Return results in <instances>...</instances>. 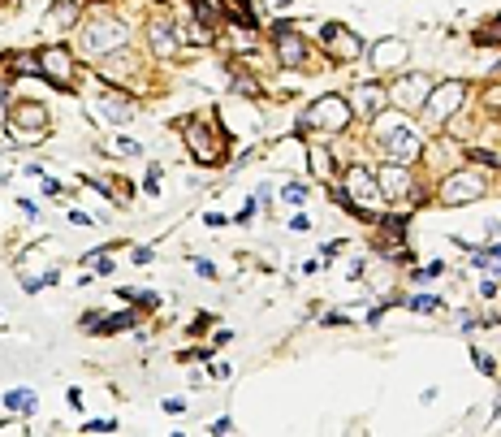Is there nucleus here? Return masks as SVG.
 I'll return each mask as SVG.
<instances>
[{"label": "nucleus", "mask_w": 501, "mask_h": 437, "mask_svg": "<svg viewBox=\"0 0 501 437\" xmlns=\"http://www.w3.org/2000/svg\"><path fill=\"white\" fill-rule=\"evenodd\" d=\"M372 143L385 161H398V165H411L419 156V131L411 126V117L402 108H394V113L380 108L372 117Z\"/></svg>", "instance_id": "obj_1"}, {"label": "nucleus", "mask_w": 501, "mask_h": 437, "mask_svg": "<svg viewBox=\"0 0 501 437\" xmlns=\"http://www.w3.org/2000/svg\"><path fill=\"white\" fill-rule=\"evenodd\" d=\"M350 122H355V108H350L346 96H320L316 104L302 108L299 135H311V131H320V135H346Z\"/></svg>", "instance_id": "obj_2"}, {"label": "nucleus", "mask_w": 501, "mask_h": 437, "mask_svg": "<svg viewBox=\"0 0 501 437\" xmlns=\"http://www.w3.org/2000/svg\"><path fill=\"white\" fill-rule=\"evenodd\" d=\"M341 195H346V212H355V217H376L380 208H385V191H380V182H376V173L372 169H364V165H350L346 169V178H341Z\"/></svg>", "instance_id": "obj_3"}, {"label": "nucleus", "mask_w": 501, "mask_h": 437, "mask_svg": "<svg viewBox=\"0 0 501 437\" xmlns=\"http://www.w3.org/2000/svg\"><path fill=\"white\" fill-rule=\"evenodd\" d=\"M126 44H130V27H126L121 18L96 13V18L82 27V48L96 52V57H108V52H117V48H126Z\"/></svg>", "instance_id": "obj_4"}, {"label": "nucleus", "mask_w": 501, "mask_h": 437, "mask_svg": "<svg viewBox=\"0 0 501 437\" xmlns=\"http://www.w3.org/2000/svg\"><path fill=\"white\" fill-rule=\"evenodd\" d=\"M389 104L402 108V113H424V104H428V91H433V74H424V69H411V74H398L389 87Z\"/></svg>", "instance_id": "obj_5"}, {"label": "nucleus", "mask_w": 501, "mask_h": 437, "mask_svg": "<svg viewBox=\"0 0 501 437\" xmlns=\"http://www.w3.org/2000/svg\"><path fill=\"white\" fill-rule=\"evenodd\" d=\"M320 52L333 66H350V61L364 57V39L355 35V27H346V22H325L320 27Z\"/></svg>", "instance_id": "obj_6"}, {"label": "nucleus", "mask_w": 501, "mask_h": 437, "mask_svg": "<svg viewBox=\"0 0 501 437\" xmlns=\"http://www.w3.org/2000/svg\"><path fill=\"white\" fill-rule=\"evenodd\" d=\"M484 191H489L484 173H475V169H458V173H450V178L441 182L436 200L445 203V208H463V203L484 200Z\"/></svg>", "instance_id": "obj_7"}, {"label": "nucleus", "mask_w": 501, "mask_h": 437, "mask_svg": "<svg viewBox=\"0 0 501 437\" xmlns=\"http://www.w3.org/2000/svg\"><path fill=\"white\" fill-rule=\"evenodd\" d=\"M467 100V83H458V78H450V83H433V91H428V104H424V117L441 126V122H450L458 108Z\"/></svg>", "instance_id": "obj_8"}, {"label": "nucleus", "mask_w": 501, "mask_h": 437, "mask_svg": "<svg viewBox=\"0 0 501 437\" xmlns=\"http://www.w3.org/2000/svg\"><path fill=\"white\" fill-rule=\"evenodd\" d=\"M182 139H186V147H191L195 165H221L225 147H221V139H216V131H212V126H207L203 117H191V122L182 126Z\"/></svg>", "instance_id": "obj_9"}, {"label": "nucleus", "mask_w": 501, "mask_h": 437, "mask_svg": "<svg viewBox=\"0 0 501 437\" xmlns=\"http://www.w3.org/2000/svg\"><path fill=\"white\" fill-rule=\"evenodd\" d=\"M74 52H69L66 44H52V48H43L39 52V78L43 83H52L57 91H74Z\"/></svg>", "instance_id": "obj_10"}, {"label": "nucleus", "mask_w": 501, "mask_h": 437, "mask_svg": "<svg viewBox=\"0 0 501 437\" xmlns=\"http://www.w3.org/2000/svg\"><path fill=\"white\" fill-rule=\"evenodd\" d=\"M368 61L376 74H389V69H402L406 61H411V44L406 39H398V35H389V39H376L368 48Z\"/></svg>", "instance_id": "obj_11"}, {"label": "nucleus", "mask_w": 501, "mask_h": 437, "mask_svg": "<svg viewBox=\"0 0 501 437\" xmlns=\"http://www.w3.org/2000/svg\"><path fill=\"white\" fill-rule=\"evenodd\" d=\"M277 57H281V66H290V69H302L307 61H311L307 39H302L290 22H277Z\"/></svg>", "instance_id": "obj_12"}, {"label": "nucleus", "mask_w": 501, "mask_h": 437, "mask_svg": "<svg viewBox=\"0 0 501 437\" xmlns=\"http://www.w3.org/2000/svg\"><path fill=\"white\" fill-rule=\"evenodd\" d=\"M376 182H380V191H385V203H402L411 191H415V178H411V169L398 165V161H385L380 173H376Z\"/></svg>", "instance_id": "obj_13"}, {"label": "nucleus", "mask_w": 501, "mask_h": 437, "mask_svg": "<svg viewBox=\"0 0 501 437\" xmlns=\"http://www.w3.org/2000/svg\"><path fill=\"white\" fill-rule=\"evenodd\" d=\"M9 122H13V131H27V135H48V108L35 100H18L9 108Z\"/></svg>", "instance_id": "obj_14"}, {"label": "nucleus", "mask_w": 501, "mask_h": 437, "mask_svg": "<svg viewBox=\"0 0 501 437\" xmlns=\"http://www.w3.org/2000/svg\"><path fill=\"white\" fill-rule=\"evenodd\" d=\"M346 100H350V108H355V117L372 122V117H376V113H380V108L389 104V91H385L380 83H359V87H355V91H350Z\"/></svg>", "instance_id": "obj_15"}, {"label": "nucleus", "mask_w": 501, "mask_h": 437, "mask_svg": "<svg viewBox=\"0 0 501 437\" xmlns=\"http://www.w3.org/2000/svg\"><path fill=\"white\" fill-rule=\"evenodd\" d=\"M147 44H152V52H156L160 61H168V57L177 52L182 35H177L173 22H165V18H152V22H147Z\"/></svg>", "instance_id": "obj_16"}, {"label": "nucleus", "mask_w": 501, "mask_h": 437, "mask_svg": "<svg viewBox=\"0 0 501 437\" xmlns=\"http://www.w3.org/2000/svg\"><path fill=\"white\" fill-rule=\"evenodd\" d=\"M134 69H138V57L134 52H126V48H117V52H108L100 61V74L108 78V83H126Z\"/></svg>", "instance_id": "obj_17"}, {"label": "nucleus", "mask_w": 501, "mask_h": 437, "mask_svg": "<svg viewBox=\"0 0 501 437\" xmlns=\"http://www.w3.org/2000/svg\"><path fill=\"white\" fill-rule=\"evenodd\" d=\"M43 27H48V31H69V27H78V0H52V9L43 13Z\"/></svg>", "instance_id": "obj_18"}, {"label": "nucleus", "mask_w": 501, "mask_h": 437, "mask_svg": "<svg viewBox=\"0 0 501 437\" xmlns=\"http://www.w3.org/2000/svg\"><path fill=\"white\" fill-rule=\"evenodd\" d=\"M307 161H311V173H316V178L333 182V152H329V147H316V143H311V147H307Z\"/></svg>", "instance_id": "obj_19"}, {"label": "nucleus", "mask_w": 501, "mask_h": 437, "mask_svg": "<svg viewBox=\"0 0 501 437\" xmlns=\"http://www.w3.org/2000/svg\"><path fill=\"white\" fill-rule=\"evenodd\" d=\"M100 108H104V117H113V122H126L134 113V104L121 100V91H108V96H100Z\"/></svg>", "instance_id": "obj_20"}, {"label": "nucleus", "mask_w": 501, "mask_h": 437, "mask_svg": "<svg viewBox=\"0 0 501 437\" xmlns=\"http://www.w3.org/2000/svg\"><path fill=\"white\" fill-rule=\"evenodd\" d=\"M4 407H9L13 416H31L35 407H39V399H35L31 390H9V394H4Z\"/></svg>", "instance_id": "obj_21"}, {"label": "nucleus", "mask_w": 501, "mask_h": 437, "mask_svg": "<svg viewBox=\"0 0 501 437\" xmlns=\"http://www.w3.org/2000/svg\"><path fill=\"white\" fill-rule=\"evenodd\" d=\"M475 44H501V13L497 18H489V22L475 31Z\"/></svg>", "instance_id": "obj_22"}, {"label": "nucleus", "mask_w": 501, "mask_h": 437, "mask_svg": "<svg viewBox=\"0 0 501 437\" xmlns=\"http://www.w3.org/2000/svg\"><path fill=\"white\" fill-rule=\"evenodd\" d=\"M281 200L299 208V203H307V187H302V182H286V187H281Z\"/></svg>", "instance_id": "obj_23"}, {"label": "nucleus", "mask_w": 501, "mask_h": 437, "mask_svg": "<svg viewBox=\"0 0 501 437\" xmlns=\"http://www.w3.org/2000/svg\"><path fill=\"white\" fill-rule=\"evenodd\" d=\"M471 360H475V369L484 372V377H497V360H489L480 346H471Z\"/></svg>", "instance_id": "obj_24"}, {"label": "nucleus", "mask_w": 501, "mask_h": 437, "mask_svg": "<svg viewBox=\"0 0 501 437\" xmlns=\"http://www.w3.org/2000/svg\"><path fill=\"white\" fill-rule=\"evenodd\" d=\"M411 312H436L441 307V299L436 295H411V303H406Z\"/></svg>", "instance_id": "obj_25"}, {"label": "nucleus", "mask_w": 501, "mask_h": 437, "mask_svg": "<svg viewBox=\"0 0 501 437\" xmlns=\"http://www.w3.org/2000/svg\"><path fill=\"white\" fill-rule=\"evenodd\" d=\"M234 91H238V96H251V100H255V96H260V83H255V78H247V74H238Z\"/></svg>", "instance_id": "obj_26"}, {"label": "nucleus", "mask_w": 501, "mask_h": 437, "mask_svg": "<svg viewBox=\"0 0 501 437\" xmlns=\"http://www.w3.org/2000/svg\"><path fill=\"white\" fill-rule=\"evenodd\" d=\"M441 273H445V265H441V260H428L424 269H415V282H433V277H441Z\"/></svg>", "instance_id": "obj_27"}, {"label": "nucleus", "mask_w": 501, "mask_h": 437, "mask_svg": "<svg viewBox=\"0 0 501 437\" xmlns=\"http://www.w3.org/2000/svg\"><path fill=\"white\" fill-rule=\"evenodd\" d=\"M467 161H475V165H497V152H480V147H471Z\"/></svg>", "instance_id": "obj_28"}, {"label": "nucleus", "mask_w": 501, "mask_h": 437, "mask_svg": "<svg viewBox=\"0 0 501 437\" xmlns=\"http://www.w3.org/2000/svg\"><path fill=\"white\" fill-rule=\"evenodd\" d=\"M117 420H87V433H113Z\"/></svg>", "instance_id": "obj_29"}, {"label": "nucleus", "mask_w": 501, "mask_h": 437, "mask_svg": "<svg viewBox=\"0 0 501 437\" xmlns=\"http://www.w3.org/2000/svg\"><path fill=\"white\" fill-rule=\"evenodd\" d=\"M195 273H200L203 282H212V277H216V265H212V260H195Z\"/></svg>", "instance_id": "obj_30"}, {"label": "nucleus", "mask_w": 501, "mask_h": 437, "mask_svg": "<svg viewBox=\"0 0 501 437\" xmlns=\"http://www.w3.org/2000/svg\"><path fill=\"white\" fill-rule=\"evenodd\" d=\"M212 377H216V381H230V377H234V369H230V364H212Z\"/></svg>", "instance_id": "obj_31"}, {"label": "nucleus", "mask_w": 501, "mask_h": 437, "mask_svg": "<svg viewBox=\"0 0 501 437\" xmlns=\"http://www.w3.org/2000/svg\"><path fill=\"white\" fill-rule=\"evenodd\" d=\"M182 411H186L182 399H165V416H182Z\"/></svg>", "instance_id": "obj_32"}, {"label": "nucleus", "mask_w": 501, "mask_h": 437, "mask_svg": "<svg viewBox=\"0 0 501 437\" xmlns=\"http://www.w3.org/2000/svg\"><path fill=\"white\" fill-rule=\"evenodd\" d=\"M117 147H121V152H130V156H138V152H143V147H138L134 139H117Z\"/></svg>", "instance_id": "obj_33"}, {"label": "nucleus", "mask_w": 501, "mask_h": 437, "mask_svg": "<svg viewBox=\"0 0 501 437\" xmlns=\"http://www.w3.org/2000/svg\"><path fill=\"white\" fill-rule=\"evenodd\" d=\"M152 260V247H134V265H147Z\"/></svg>", "instance_id": "obj_34"}, {"label": "nucleus", "mask_w": 501, "mask_h": 437, "mask_svg": "<svg viewBox=\"0 0 501 437\" xmlns=\"http://www.w3.org/2000/svg\"><path fill=\"white\" fill-rule=\"evenodd\" d=\"M225 342H234V334H230V330H216V334H212V346H225Z\"/></svg>", "instance_id": "obj_35"}, {"label": "nucleus", "mask_w": 501, "mask_h": 437, "mask_svg": "<svg viewBox=\"0 0 501 437\" xmlns=\"http://www.w3.org/2000/svg\"><path fill=\"white\" fill-rule=\"evenodd\" d=\"M497 290H501V286H497ZM493 303H497V307L489 312V325H501V299H497V295H493Z\"/></svg>", "instance_id": "obj_36"}]
</instances>
